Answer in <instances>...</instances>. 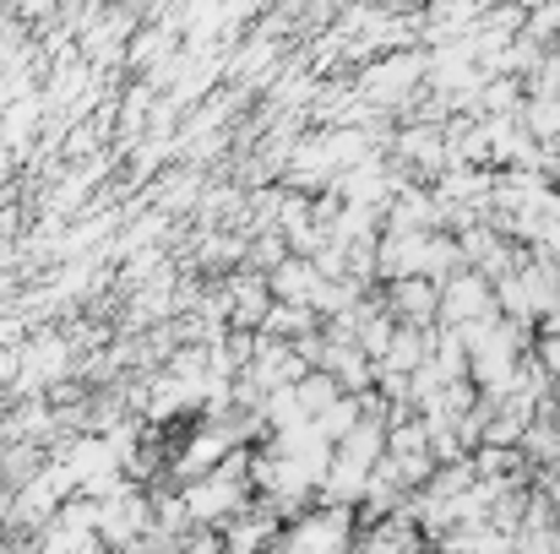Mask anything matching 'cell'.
<instances>
[{
    "mask_svg": "<svg viewBox=\"0 0 560 554\" xmlns=\"http://www.w3.org/2000/svg\"><path fill=\"white\" fill-rule=\"evenodd\" d=\"M126 517H131V528L142 533V522H148V506H142V500H126ZM98 528H104L115 544H126V528H120V517H115V511H104V522H98Z\"/></svg>",
    "mask_w": 560,
    "mask_h": 554,
    "instance_id": "obj_1",
    "label": "cell"
}]
</instances>
